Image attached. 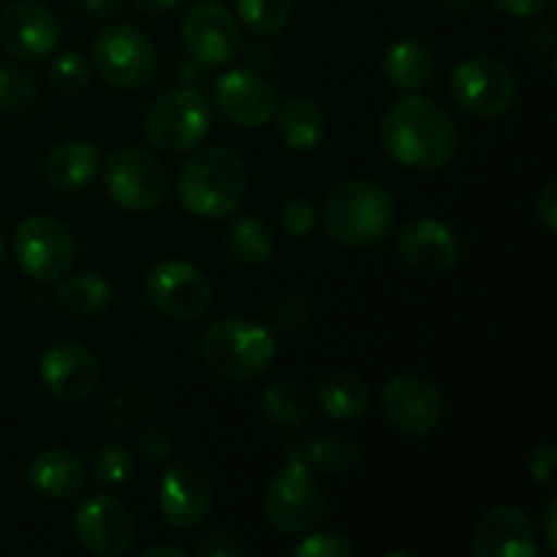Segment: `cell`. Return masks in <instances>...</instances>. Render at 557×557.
<instances>
[{"instance_id":"6","label":"cell","mask_w":557,"mask_h":557,"mask_svg":"<svg viewBox=\"0 0 557 557\" xmlns=\"http://www.w3.org/2000/svg\"><path fill=\"white\" fill-rule=\"evenodd\" d=\"M92 69L117 90H139L158 74V52L145 30L131 22L107 25L92 41Z\"/></svg>"},{"instance_id":"44","label":"cell","mask_w":557,"mask_h":557,"mask_svg":"<svg viewBox=\"0 0 557 557\" xmlns=\"http://www.w3.org/2000/svg\"><path fill=\"white\" fill-rule=\"evenodd\" d=\"M245 69L250 71H259V74H264V71L275 69V52H270L267 47H259V44H253V47L245 49Z\"/></svg>"},{"instance_id":"27","label":"cell","mask_w":557,"mask_h":557,"mask_svg":"<svg viewBox=\"0 0 557 557\" xmlns=\"http://www.w3.org/2000/svg\"><path fill=\"white\" fill-rule=\"evenodd\" d=\"M228 256L243 267H259L275 253V234L259 215H234L223 232Z\"/></svg>"},{"instance_id":"46","label":"cell","mask_w":557,"mask_h":557,"mask_svg":"<svg viewBox=\"0 0 557 557\" xmlns=\"http://www.w3.org/2000/svg\"><path fill=\"white\" fill-rule=\"evenodd\" d=\"M177 79L183 82V85H199V82L207 79V65H201L199 60H185V63H180L177 69Z\"/></svg>"},{"instance_id":"22","label":"cell","mask_w":557,"mask_h":557,"mask_svg":"<svg viewBox=\"0 0 557 557\" xmlns=\"http://www.w3.org/2000/svg\"><path fill=\"white\" fill-rule=\"evenodd\" d=\"M362 457V449L354 438L343 433H319L305 435V438L288 441L286 460L308 468L313 473L324 476H337V473L351 471Z\"/></svg>"},{"instance_id":"14","label":"cell","mask_w":557,"mask_h":557,"mask_svg":"<svg viewBox=\"0 0 557 557\" xmlns=\"http://www.w3.org/2000/svg\"><path fill=\"white\" fill-rule=\"evenodd\" d=\"M183 41L194 60L207 69L228 65L239 52V25L218 0H199L183 16Z\"/></svg>"},{"instance_id":"5","label":"cell","mask_w":557,"mask_h":557,"mask_svg":"<svg viewBox=\"0 0 557 557\" xmlns=\"http://www.w3.org/2000/svg\"><path fill=\"white\" fill-rule=\"evenodd\" d=\"M212 123H215V112H212L210 98L196 87L180 85L150 103L141 134L156 150L183 156L205 145Z\"/></svg>"},{"instance_id":"25","label":"cell","mask_w":557,"mask_h":557,"mask_svg":"<svg viewBox=\"0 0 557 557\" xmlns=\"http://www.w3.org/2000/svg\"><path fill=\"white\" fill-rule=\"evenodd\" d=\"M381 74L389 87L400 92H417L433 79V52L424 41L403 36L386 47L381 60Z\"/></svg>"},{"instance_id":"17","label":"cell","mask_w":557,"mask_h":557,"mask_svg":"<svg viewBox=\"0 0 557 557\" xmlns=\"http://www.w3.org/2000/svg\"><path fill=\"white\" fill-rule=\"evenodd\" d=\"M468 549L473 557H539L542 542L525 511L498 504L479 517Z\"/></svg>"},{"instance_id":"19","label":"cell","mask_w":557,"mask_h":557,"mask_svg":"<svg viewBox=\"0 0 557 557\" xmlns=\"http://www.w3.org/2000/svg\"><path fill=\"white\" fill-rule=\"evenodd\" d=\"M212 101L228 123L239 128H261L275 114L277 90L259 71L232 69L215 82Z\"/></svg>"},{"instance_id":"4","label":"cell","mask_w":557,"mask_h":557,"mask_svg":"<svg viewBox=\"0 0 557 557\" xmlns=\"http://www.w3.org/2000/svg\"><path fill=\"white\" fill-rule=\"evenodd\" d=\"M277 357V341L270 324L228 315L215 321L201 337V359L218 379L232 384H248L270 373Z\"/></svg>"},{"instance_id":"15","label":"cell","mask_w":557,"mask_h":557,"mask_svg":"<svg viewBox=\"0 0 557 557\" xmlns=\"http://www.w3.org/2000/svg\"><path fill=\"white\" fill-rule=\"evenodd\" d=\"M0 44L11 58L41 63L60 44L58 16L38 0H14L0 14Z\"/></svg>"},{"instance_id":"45","label":"cell","mask_w":557,"mask_h":557,"mask_svg":"<svg viewBox=\"0 0 557 557\" xmlns=\"http://www.w3.org/2000/svg\"><path fill=\"white\" fill-rule=\"evenodd\" d=\"M125 0H79L82 9L90 16H98V20H112L120 9H123Z\"/></svg>"},{"instance_id":"48","label":"cell","mask_w":557,"mask_h":557,"mask_svg":"<svg viewBox=\"0 0 557 557\" xmlns=\"http://www.w3.org/2000/svg\"><path fill=\"white\" fill-rule=\"evenodd\" d=\"M136 9L145 11V14L150 16H161V14H169V11L177 9L183 0H134Z\"/></svg>"},{"instance_id":"20","label":"cell","mask_w":557,"mask_h":557,"mask_svg":"<svg viewBox=\"0 0 557 557\" xmlns=\"http://www.w3.org/2000/svg\"><path fill=\"white\" fill-rule=\"evenodd\" d=\"M38 375L60 403H82L101 384V362L79 343H54L38 362Z\"/></svg>"},{"instance_id":"18","label":"cell","mask_w":557,"mask_h":557,"mask_svg":"<svg viewBox=\"0 0 557 557\" xmlns=\"http://www.w3.org/2000/svg\"><path fill=\"white\" fill-rule=\"evenodd\" d=\"M397 256L419 275H444L460 261L462 243L449 223L438 218H413L397 232Z\"/></svg>"},{"instance_id":"26","label":"cell","mask_w":557,"mask_h":557,"mask_svg":"<svg viewBox=\"0 0 557 557\" xmlns=\"http://www.w3.org/2000/svg\"><path fill=\"white\" fill-rule=\"evenodd\" d=\"M315 403L326 419L348 422V419H359L370 408V386L362 375L351 370H335L319 384Z\"/></svg>"},{"instance_id":"24","label":"cell","mask_w":557,"mask_h":557,"mask_svg":"<svg viewBox=\"0 0 557 557\" xmlns=\"http://www.w3.org/2000/svg\"><path fill=\"white\" fill-rule=\"evenodd\" d=\"M272 117H275L277 136H281V141L288 150L308 152L319 147V141L324 139V109L310 96H292L286 101H277Z\"/></svg>"},{"instance_id":"33","label":"cell","mask_w":557,"mask_h":557,"mask_svg":"<svg viewBox=\"0 0 557 557\" xmlns=\"http://www.w3.org/2000/svg\"><path fill=\"white\" fill-rule=\"evenodd\" d=\"M38 98V85L27 71L0 65V112H20Z\"/></svg>"},{"instance_id":"1","label":"cell","mask_w":557,"mask_h":557,"mask_svg":"<svg viewBox=\"0 0 557 557\" xmlns=\"http://www.w3.org/2000/svg\"><path fill=\"white\" fill-rule=\"evenodd\" d=\"M379 141L397 166L441 172L460 150V128L441 103L406 92L381 117Z\"/></svg>"},{"instance_id":"32","label":"cell","mask_w":557,"mask_h":557,"mask_svg":"<svg viewBox=\"0 0 557 557\" xmlns=\"http://www.w3.org/2000/svg\"><path fill=\"white\" fill-rule=\"evenodd\" d=\"M49 85L58 96L76 98L90 85V65L76 52H63L49 65Z\"/></svg>"},{"instance_id":"47","label":"cell","mask_w":557,"mask_h":557,"mask_svg":"<svg viewBox=\"0 0 557 557\" xmlns=\"http://www.w3.org/2000/svg\"><path fill=\"white\" fill-rule=\"evenodd\" d=\"M433 5L438 11H444V14L466 16L471 14V11H476L479 5H482V0H433Z\"/></svg>"},{"instance_id":"2","label":"cell","mask_w":557,"mask_h":557,"mask_svg":"<svg viewBox=\"0 0 557 557\" xmlns=\"http://www.w3.org/2000/svg\"><path fill=\"white\" fill-rule=\"evenodd\" d=\"M321 223L343 248L373 250L397 228L395 196L375 180H346L326 196Z\"/></svg>"},{"instance_id":"29","label":"cell","mask_w":557,"mask_h":557,"mask_svg":"<svg viewBox=\"0 0 557 557\" xmlns=\"http://www.w3.org/2000/svg\"><path fill=\"white\" fill-rule=\"evenodd\" d=\"M261 417L272 424V428L292 430L308 422L310 417V400L305 395L302 386L292 384V381H275L267 386L259 397Z\"/></svg>"},{"instance_id":"50","label":"cell","mask_w":557,"mask_h":557,"mask_svg":"<svg viewBox=\"0 0 557 557\" xmlns=\"http://www.w3.org/2000/svg\"><path fill=\"white\" fill-rule=\"evenodd\" d=\"M5 248H9V245H5L3 232H0V264H3V259H5Z\"/></svg>"},{"instance_id":"13","label":"cell","mask_w":557,"mask_h":557,"mask_svg":"<svg viewBox=\"0 0 557 557\" xmlns=\"http://www.w3.org/2000/svg\"><path fill=\"white\" fill-rule=\"evenodd\" d=\"M381 411L397 433L408 438H430L444 422L446 400L430 379L403 373L381 392Z\"/></svg>"},{"instance_id":"11","label":"cell","mask_w":557,"mask_h":557,"mask_svg":"<svg viewBox=\"0 0 557 557\" xmlns=\"http://www.w3.org/2000/svg\"><path fill=\"white\" fill-rule=\"evenodd\" d=\"M145 297L166 319L199 321L212 308V283L190 261L166 259L145 277Z\"/></svg>"},{"instance_id":"39","label":"cell","mask_w":557,"mask_h":557,"mask_svg":"<svg viewBox=\"0 0 557 557\" xmlns=\"http://www.w3.org/2000/svg\"><path fill=\"white\" fill-rule=\"evenodd\" d=\"M245 553H248V547L232 531H212L196 544V555L199 557H243Z\"/></svg>"},{"instance_id":"8","label":"cell","mask_w":557,"mask_h":557,"mask_svg":"<svg viewBox=\"0 0 557 557\" xmlns=\"http://www.w3.org/2000/svg\"><path fill=\"white\" fill-rule=\"evenodd\" d=\"M264 517L283 536H305L324 517V493L313 471L288 462L267 484Z\"/></svg>"},{"instance_id":"34","label":"cell","mask_w":557,"mask_h":557,"mask_svg":"<svg viewBox=\"0 0 557 557\" xmlns=\"http://www.w3.org/2000/svg\"><path fill=\"white\" fill-rule=\"evenodd\" d=\"M294 557H354L357 555V544L351 536L337 531H310L305 533L302 542L292 547Z\"/></svg>"},{"instance_id":"30","label":"cell","mask_w":557,"mask_h":557,"mask_svg":"<svg viewBox=\"0 0 557 557\" xmlns=\"http://www.w3.org/2000/svg\"><path fill=\"white\" fill-rule=\"evenodd\" d=\"M237 14L256 36H275L292 22L294 0H237Z\"/></svg>"},{"instance_id":"49","label":"cell","mask_w":557,"mask_h":557,"mask_svg":"<svg viewBox=\"0 0 557 557\" xmlns=\"http://www.w3.org/2000/svg\"><path fill=\"white\" fill-rule=\"evenodd\" d=\"M141 557H188L183 547H174V544H150V547L141 549Z\"/></svg>"},{"instance_id":"42","label":"cell","mask_w":557,"mask_h":557,"mask_svg":"<svg viewBox=\"0 0 557 557\" xmlns=\"http://www.w3.org/2000/svg\"><path fill=\"white\" fill-rule=\"evenodd\" d=\"M536 218L547 234H557V185L547 183L536 199Z\"/></svg>"},{"instance_id":"40","label":"cell","mask_w":557,"mask_h":557,"mask_svg":"<svg viewBox=\"0 0 557 557\" xmlns=\"http://www.w3.org/2000/svg\"><path fill=\"white\" fill-rule=\"evenodd\" d=\"M528 471H531V479L539 484V487H544L547 493H553L555 482H557V449H555L553 441H547V444H539L536 449H533L531 462H528Z\"/></svg>"},{"instance_id":"21","label":"cell","mask_w":557,"mask_h":557,"mask_svg":"<svg viewBox=\"0 0 557 557\" xmlns=\"http://www.w3.org/2000/svg\"><path fill=\"white\" fill-rule=\"evenodd\" d=\"M27 484L38 498L71 500L85 490L87 468L69 449H44L27 466Z\"/></svg>"},{"instance_id":"35","label":"cell","mask_w":557,"mask_h":557,"mask_svg":"<svg viewBox=\"0 0 557 557\" xmlns=\"http://www.w3.org/2000/svg\"><path fill=\"white\" fill-rule=\"evenodd\" d=\"M270 330L272 332H297L308 324L310 319V305L302 294H283L272 302L270 308Z\"/></svg>"},{"instance_id":"9","label":"cell","mask_w":557,"mask_h":557,"mask_svg":"<svg viewBox=\"0 0 557 557\" xmlns=\"http://www.w3.org/2000/svg\"><path fill=\"white\" fill-rule=\"evenodd\" d=\"M451 98L466 114L479 120L504 117L517 98V79L495 54H471L451 74Z\"/></svg>"},{"instance_id":"3","label":"cell","mask_w":557,"mask_h":557,"mask_svg":"<svg viewBox=\"0 0 557 557\" xmlns=\"http://www.w3.org/2000/svg\"><path fill=\"white\" fill-rule=\"evenodd\" d=\"M248 190L245 161L223 145L196 147L180 166L177 196L185 210L205 221L232 218Z\"/></svg>"},{"instance_id":"38","label":"cell","mask_w":557,"mask_h":557,"mask_svg":"<svg viewBox=\"0 0 557 557\" xmlns=\"http://www.w3.org/2000/svg\"><path fill=\"white\" fill-rule=\"evenodd\" d=\"M136 446H139V455L150 466H163L174 455V438L166 430L158 428V424H147L139 433V438H136Z\"/></svg>"},{"instance_id":"16","label":"cell","mask_w":557,"mask_h":557,"mask_svg":"<svg viewBox=\"0 0 557 557\" xmlns=\"http://www.w3.org/2000/svg\"><path fill=\"white\" fill-rule=\"evenodd\" d=\"M158 504L166 525L174 531H196L212 509V482L194 462H174L163 471Z\"/></svg>"},{"instance_id":"23","label":"cell","mask_w":557,"mask_h":557,"mask_svg":"<svg viewBox=\"0 0 557 557\" xmlns=\"http://www.w3.org/2000/svg\"><path fill=\"white\" fill-rule=\"evenodd\" d=\"M98 169H101L98 147L85 139H71L49 152L47 163H44V177H47L49 188L60 190V194H74L92 183Z\"/></svg>"},{"instance_id":"43","label":"cell","mask_w":557,"mask_h":557,"mask_svg":"<svg viewBox=\"0 0 557 557\" xmlns=\"http://www.w3.org/2000/svg\"><path fill=\"white\" fill-rule=\"evenodd\" d=\"M539 536L544 539V547H547L549 555L557 553V500L549 498L547 506H544L542 515V533Z\"/></svg>"},{"instance_id":"31","label":"cell","mask_w":557,"mask_h":557,"mask_svg":"<svg viewBox=\"0 0 557 557\" xmlns=\"http://www.w3.org/2000/svg\"><path fill=\"white\" fill-rule=\"evenodd\" d=\"M136 471V460L131 455L128 446L117 444H103L101 449L96 451V460H92V476L96 482L101 484L103 490H117L123 484H128L134 479Z\"/></svg>"},{"instance_id":"36","label":"cell","mask_w":557,"mask_h":557,"mask_svg":"<svg viewBox=\"0 0 557 557\" xmlns=\"http://www.w3.org/2000/svg\"><path fill=\"white\" fill-rule=\"evenodd\" d=\"M145 411H147V392L141 389V386L131 384L117 392L109 419H112L114 428H128V424L139 422V419L145 417Z\"/></svg>"},{"instance_id":"12","label":"cell","mask_w":557,"mask_h":557,"mask_svg":"<svg viewBox=\"0 0 557 557\" xmlns=\"http://www.w3.org/2000/svg\"><path fill=\"white\" fill-rule=\"evenodd\" d=\"M71 533L85 553L114 557L134 547L136 517L109 493H92L79 500L71 517Z\"/></svg>"},{"instance_id":"41","label":"cell","mask_w":557,"mask_h":557,"mask_svg":"<svg viewBox=\"0 0 557 557\" xmlns=\"http://www.w3.org/2000/svg\"><path fill=\"white\" fill-rule=\"evenodd\" d=\"M500 14L515 16V20H539L547 14L553 0H490Z\"/></svg>"},{"instance_id":"7","label":"cell","mask_w":557,"mask_h":557,"mask_svg":"<svg viewBox=\"0 0 557 557\" xmlns=\"http://www.w3.org/2000/svg\"><path fill=\"white\" fill-rule=\"evenodd\" d=\"M103 185L125 212H152L169 196V169L141 147H117L103 161Z\"/></svg>"},{"instance_id":"37","label":"cell","mask_w":557,"mask_h":557,"mask_svg":"<svg viewBox=\"0 0 557 557\" xmlns=\"http://www.w3.org/2000/svg\"><path fill=\"white\" fill-rule=\"evenodd\" d=\"M281 226L288 237H308L315 228V205L313 201L294 196L281 207Z\"/></svg>"},{"instance_id":"10","label":"cell","mask_w":557,"mask_h":557,"mask_svg":"<svg viewBox=\"0 0 557 557\" xmlns=\"http://www.w3.org/2000/svg\"><path fill=\"white\" fill-rule=\"evenodd\" d=\"M14 256L27 277L38 283H58L74 267L76 239L58 218L33 215L16 228Z\"/></svg>"},{"instance_id":"28","label":"cell","mask_w":557,"mask_h":557,"mask_svg":"<svg viewBox=\"0 0 557 557\" xmlns=\"http://www.w3.org/2000/svg\"><path fill=\"white\" fill-rule=\"evenodd\" d=\"M112 286L98 272H79L58 286L54 302L74 319H96L112 305Z\"/></svg>"}]
</instances>
